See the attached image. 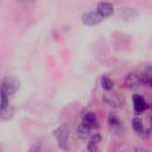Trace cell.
Returning a JSON list of instances; mask_svg holds the SVG:
<instances>
[{"label":"cell","instance_id":"cell-1","mask_svg":"<svg viewBox=\"0 0 152 152\" xmlns=\"http://www.w3.org/2000/svg\"><path fill=\"white\" fill-rule=\"evenodd\" d=\"M69 135L70 128L67 124H61L54 131V136L56 137L57 144L61 149H66Z\"/></svg>","mask_w":152,"mask_h":152},{"label":"cell","instance_id":"cell-2","mask_svg":"<svg viewBox=\"0 0 152 152\" xmlns=\"http://www.w3.org/2000/svg\"><path fill=\"white\" fill-rule=\"evenodd\" d=\"M124 85L131 90L138 89L141 85L140 75L137 72H131L127 74L124 79Z\"/></svg>","mask_w":152,"mask_h":152},{"label":"cell","instance_id":"cell-3","mask_svg":"<svg viewBox=\"0 0 152 152\" xmlns=\"http://www.w3.org/2000/svg\"><path fill=\"white\" fill-rule=\"evenodd\" d=\"M102 17L97 12V10H91L87 12L83 16V23L86 25H95L102 21Z\"/></svg>","mask_w":152,"mask_h":152},{"label":"cell","instance_id":"cell-4","mask_svg":"<svg viewBox=\"0 0 152 152\" xmlns=\"http://www.w3.org/2000/svg\"><path fill=\"white\" fill-rule=\"evenodd\" d=\"M132 104L134 112L138 115L142 114L148 108V104L146 103L145 99L139 94H134L132 96Z\"/></svg>","mask_w":152,"mask_h":152},{"label":"cell","instance_id":"cell-5","mask_svg":"<svg viewBox=\"0 0 152 152\" xmlns=\"http://www.w3.org/2000/svg\"><path fill=\"white\" fill-rule=\"evenodd\" d=\"M96 10L102 18L109 17L114 14V7H113L112 4H110L108 2H100L98 5Z\"/></svg>","mask_w":152,"mask_h":152},{"label":"cell","instance_id":"cell-6","mask_svg":"<svg viewBox=\"0 0 152 152\" xmlns=\"http://www.w3.org/2000/svg\"><path fill=\"white\" fill-rule=\"evenodd\" d=\"M103 100L105 103H107V105H109L113 107H122L124 104L123 99L115 93H109V94L104 95Z\"/></svg>","mask_w":152,"mask_h":152},{"label":"cell","instance_id":"cell-7","mask_svg":"<svg viewBox=\"0 0 152 152\" xmlns=\"http://www.w3.org/2000/svg\"><path fill=\"white\" fill-rule=\"evenodd\" d=\"M82 124H84L89 129L92 130V129H96L99 126V120H98V117L96 116L95 114L89 112L83 115V120H82Z\"/></svg>","mask_w":152,"mask_h":152},{"label":"cell","instance_id":"cell-8","mask_svg":"<svg viewBox=\"0 0 152 152\" xmlns=\"http://www.w3.org/2000/svg\"><path fill=\"white\" fill-rule=\"evenodd\" d=\"M9 96L10 94L8 93L6 87L1 84L0 86V111L9 107Z\"/></svg>","mask_w":152,"mask_h":152},{"label":"cell","instance_id":"cell-9","mask_svg":"<svg viewBox=\"0 0 152 152\" xmlns=\"http://www.w3.org/2000/svg\"><path fill=\"white\" fill-rule=\"evenodd\" d=\"M91 129H89L88 127H86L82 123L77 126V129H76V132H77L78 137L80 139H82V140L87 139L91 135Z\"/></svg>","mask_w":152,"mask_h":152},{"label":"cell","instance_id":"cell-10","mask_svg":"<svg viewBox=\"0 0 152 152\" xmlns=\"http://www.w3.org/2000/svg\"><path fill=\"white\" fill-rule=\"evenodd\" d=\"M132 127L138 133H143L145 132V127L143 125V123L138 117H134L132 120Z\"/></svg>","mask_w":152,"mask_h":152},{"label":"cell","instance_id":"cell-11","mask_svg":"<svg viewBox=\"0 0 152 152\" xmlns=\"http://www.w3.org/2000/svg\"><path fill=\"white\" fill-rule=\"evenodd\" d=\"M108 124L110 126L114 127L115 129L119 130L122 127V122L120 120V118L115 115V114H109L108 115Z\"/></svg>","mask_w":152,"mask_h":152},{"label":"cell","instance_id":"cell-12","mask_svg":"<svg viewBox=\"0 0 152 152\" xmlns=\"http://www.w3.org/2000/svg\"><path fill=\"white\" fill-rule=\"evenodd\" d=\"M100 83H101L102 88L107 91H110L114 88L113 81L110 78H108L107 76H102V78L100 80Z\"/></svg>","mask_w":152,"mask_h":152},{"label":"cell","instance_id":"cell-13","mask_svg":"<svg viewBox=\"0 0 152 152\" xmlns=\"http://www.w3.org/2000/svg\"><path fill=\"white\" fill-rule=\"evenodd\" d=\"M13 114H14V109L8 107L7 108L0 111V117L2 119H8L11 116H13Z\"/></svg>","mask_w":152,"mask_h":152},{"label":"cell","instance_id":"cell-14","mask_svg":"<svg viewBox=\"0 0 152 152\" xmlns=\"http://www.w3.org/2000/svg\"><path fill=\"white\" fill-rule=\"evenodd\" d=\"M102 140V136L99 133H96L94 135H92L90 139V141L91 142H93V143H96V144H99L100 143Z\"/></svg>","mask_w":152,"mask_h":152},{"label":"cell","instance_id":"cell-15","mask_svg":"<svg viewBox=\"0 0 152 152\" xmlns=\"http://www.w3.org/2000/svg\"><path fill=\"white\" fill-rule=\"evenodd\" d=\"M98 144L96 143H93V142H91L89 141L88 142V145H87V149L89 152H97L98 151Z\"/></svg>","mask_w":152,"mask_h":152},{"label":"cell","instance_id":"cell-16","mask_svg":"<svg viewBox=\"0 0 152 152\" xmlns=\"http://www.w3.org/2000/svg\"><path fill=\"white\" fill-rule=\"evenodd\" d=\"M135 152H151V151L148 150V149L143 148H138L135 149Z\"/></svg>","mask_w":152,"mask_h":152},{"label":"cell","instance_id":"cell-17","mask_svg":"<svg viewBox=\"0 0 152 152\" xmlns=\"http://www.w3.org/2000/svg\"><path fill=\"white\" fill-rule=\"evenodd\" d=\"M151 110H152V105H151Z\"/></svg>","mask_w":152,"mask_h":152}]
</instances>
